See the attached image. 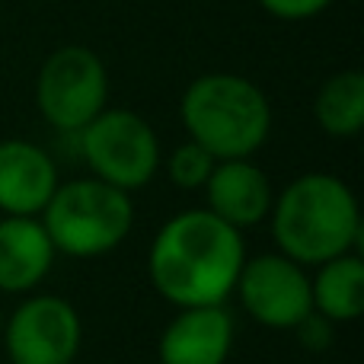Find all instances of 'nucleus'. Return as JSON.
<instances>
[{"label": "nucleus", "instance_id": "obj_15", "mask_svg": "<svg viewBox=\"0 0 364 364\" xmlns=\"http://www.w3.org/2000/svg\"><path fill=\"white\" fill-rule=\"evenodd\" d=\"M218 160L195 141H186L166 157V179L182 192H201Z\"/></svg>", "mask_w": 364, "mask_h": 364}, {"label": "nucleus", "instance_id": "obj_11", "mask_svg": "<svg viewBox=\"0 0 364 364\" xmlns=\"http://www.w3.org/2000/svg\"><path fill=\"white\" fill-rule=\"evenodd\" d=\"M201 192L208 211L237 230L269 220L272 198H275L269 176L262 173V166L252 164V157L218 160Z\"/></svg>", "mask_w": 364, "mask_h": 364}, {"label": "nucleus", "instance_id": "obj_5", "mask_svg": "<svg viewBox=\"0 0 364 364\" xmlns=\"http://www.w3.org/2000/svg\"><path fill=\"white\" fill-rule=\"evenodd\" d=\"M80 154L90 176L122 192H138L160 170V141L151 122L132 109H102L80 132Z\"/></svg>", "mask_w": 364, "mask_h": 364}, {"label": "nucleus", "instance_id": "obj_16", "mask_svg": "<svg viewBox=\"0 0 364 364\" xmlns=\"http://www.w3.org/2000/svg\"><path fill=\"white\" fill-rule=\"evenodd\" d=\"M291 333L297 336V342H301L307 352H326L336 339V323H329L326 316H320L316 310H310Z\"/></svg>", "mask_w": 364, "mask_h": 364}, {"label": "nucleus", "instance_id": "obj_6", "mask_svg": "<svg viewBox=\"0 0 364 364\" xmlns=\"http://www.w3.org/2000/svg\"><path fill=\"white\" fill-rule=\"evenodd\" d=\"M109 74L102 58L83 45H64L45 58L36 80L42 119L64 134H77L106 109Z\"/></svg>", "mask_w": 364, "mask_h": 364}, {"label": "nucleus", "instance_id": "obj_7", "mask_svg": "<svg viewBox=\"0 0 364 364\" xmlns=\"http://www.w3.org/2000/svg\"><path fill=\"white\" fill-rule=\"evenodd\" d=\"M4 352L10 364H74L83 346V320L58 294H26L4 320Z\"/></svg>", "mask_w": 364, "mask_h": 364}, {"label": "nucleus", "instance_id": "obj_2", "mask_svg": "<svg viewBox=\"0 0 364 364\" xmlns=\"http://www.w3.org/2000/svg\"><path fill=\"white\" fill-rule=\"evenodd\" d=\"M269 227L278 252L304 269L355 252L364 233L358 198L348 182L333 173H304L291 179L272 198Z\"/></svg>", "mask_w": 364, "mask_h": 364}, {"label": "nucleus", "instance_id": "obj_18", "mask_svg": "<svg viewBox=\"0 0 364 364\" xmlns=\"http://www.w3.org/2000/svg\"><path fill=\"white\" fill-rule=\"evenodd\" d=\"M4 320H6V316H4V310H0V333H4Z\"/></svg>", "mask_w": 364, "mask_h": 364}, {"label": "nucleus", "instance_id": "obj_10", "mask_svg": "<svg viewBox=\"0 0 364 364\" xmlns=\"http://www.w3.org/2000/svg\"><path fill=\"white\" fill-rule=\"evenodd\" d=\"M58 164L23 138L0 141V214L38 218L58 188Z\"/></svg>", "mask_w": 364, "mask_h": 364}, {"label": "nucleus", "instance_id": "obj_4", "mask_svg": "<svg viewBox=\"0 0 364 364\" xmlns=\"http://www.w3.org/2000/svg\"><path fill=\"white\" fill-rule=\"evenodd\" d=\"M38 220L58 256L100 259L128 240L134 227V201L109 182L83 176L58 182Z\"/></svg>", "mask_w": 364, "mask_h": 364}, {"label": "nucleus", "instance_id": "obj_9", "mask_svg": "<svg viewBox=\"0 0 364 364\" xmlns=\"http://www.w3.org/2000/svg\"><path fill=\"white\" fill-rule=\"evenodd\" d=\"M233 352V316L224 304L176 307L157 342L160 364H227Z\"/></svg>", "mask_w": 364, "mask_h": 364}, {"label": "nucleus", "instance_id": "obj_14", "mask_svg": "<svg viewBox=\"0 0 364 364\" xmlns=\"http://www.w3.org/2000/svg\"><path fill=\"white\" fill-rule=\"evenodd\" d=\"M316 125L329 138H355L364 128V74L339 70L320 87L314 100Z\"/></svg>", "mask_w": 364, "mask_h": 364}, {"label": "nucleus", "instance_id": "obj_1", "mask_svg": "<svg viewBox=\"0 0 364 364\" xmlns=\"http://www.w3.org/2000/svg\"><path fill=\"white\" fill-rule=\"evenodd\" d=\"M243 262V230L224 224L208 208H188L176 211L154 233L147 278L173 307L227 304Z\"/></svg>", "mask_w": 364, "mask_h": 364}, {"label": "nucleus", "instance_id": "obj_12", "mask_svg": "<svg viewBox=\"0 0 364 364\" xmlns=\"http://www.w3.org/2000/svg\"><path fill=\"white\" fill-rule=\"evenodd\" d=\"M55 246L38 218H0V291L32 294L55 265Z\"/></svg>", "mask_w": 364, "mask_h": 364}, {"label": "nucleus", "instance_id": "obj_17", "mask_svg": "<svg viewBox=\"0 0 364 364\" xmlns=\"http://www.w3.org/2000/svg\"><path fill=\"white\" fill-rule=\"evenodd\" d=\"M333 0H259L265 13L278 19H288V23H297V19H310L316 13H323Z\"/></svg>", "mask_w": 364, "mask_h": 364}, {"label": "nucleus", "instance_id": "obj_13", "mask_svg": "<svg viewBox=\"0 0 364 364\" xmlns=\"http://www.w3.org/2000/svg\"><path fill=\"white\" fill-rule=\"evenodd\" d=\"M310 297L316 314L336 326L358 320L364 314V259L358 250L316 265L310 275Z\"/></svg>", "mask_w": 364, "mask_h": 364}, {"label": "nucleus", "instance_id": "obj_3", "mask_svg": "<svg viewBox=\"0 0 364 364\" xmlns=\"http://www.w3.org/2000/svg\"><path fill=\"white\" fill-rule=\"evenodd\" d=\"M179 119L188 141L201 144L214 160L252 157L269 141V96L240 74H201L186 87Z\"/></svg>", "mask_w": 364, "mask_h": 364}, {"label": "nucleus", "instance_id": "obj_8", "mask_svg": "<svg viewBox=\"0 0 364 364\" xmlns=\"http://www.w3.org/2000/svg\"><path fill=\"white\" fill-rule=\"evenodd\" d=\"M233 294L243 314L265 329H294L314 310L310 272L278 250L246 256Z\"/></svg>", "mask_w": 364, "mask_h": 364}]
</instances>
